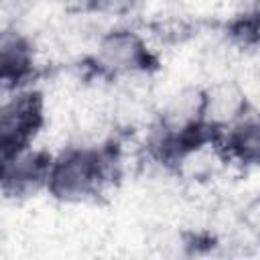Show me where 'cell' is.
<instances>
[{
    "label": "cell",
    "mask_w": 260,
    "mask_h": 260,
    "mask_svg": "<svg viewBox=\"0 0 260 260\" xmlns=\"http://www.w3.org/2000/svg\"><path fill=\"white\" fill-rule=\"evenodd\" d=\"M116 162L108 146H69L53 158L47 193L63 203L87 201L112 181Z\"/></svg>",
    "instance_id": "cell-1"
},
{
    "label": "cell",
    "mask_w": 260,
    "mask_h": 260,
    "mask_svg": "<svg viewBox=\"0 0 260 260\" xmlns=\"http://www.w3.org/2000/svg\"><path fill=\"white\" fill-rule=\"evenodd\" d=\"M91 67L110 79L148 75L156 69V55L146 41L132 28H110L104 32L93 49Z\"/></svg>",
    "instance_id": "cell-2"
},
{
    "label": "cell",
    "mask_w": 260,
    "mask_h": 260,
    "mask_svg": "<svg viewBox=\"0 0 260 260\" xmlns=\"http://www.w3.org/2000/svg\"><path fill=\"white\" fill-rule=\"evenodd\" d=\"M45 126V98L39 89L12 91L0 108V158L30 148Z\"/></svg>",
    "instance_id": "cell-3"
},
{
    "label": "cell",
    "mask_w": 260,
    "mask_h": 260,
    "mask_svg": "<svg viewBox=\"0 0 260 260\" xmlns=\"http://www.w3.org/2000/svg\"><path fill=\"white\" fill-rule=\"evenodd\" d=\"M55 154L43 148H24L2 158V193L6 199H26L39 191H47Z\"/></svg>",
    "instance_id": "cell-4"
},
{
    "label": "cell",
    "mask_w": 260,
    "mask_h": 260,
    "mask_svg": "<svg viewBox=\"0 0 260 260\" xmlns=\"http://www.w3.org/2000/svg\"><path fill=\"white\" fill-rule=\"evenodd\" d=\"M203 124L221 134L250 114L246 89L234 79H219L203 87Z\"/></svg>",
    "instance_id": "cell-5"
},
{
    "label": "cell",
    "mask_w": 260,
    "mask_h": 260,
    "mask_svg": "<svg viewBox=\"0 0 260 260\" xmlns=\"http://www.w3.org/2000/svg\"><path fill=\"white\" fill-rule=\"evenodd\" d=\"M35 47L16 30H6L0 43V79L4 91L22 89L24 81L32 75Z\"/></svg>",
    "instance_id": "cell-6"
},
{
    "label": "cell",
    "mask_w": 260,
    "mask_h": 260,
    "mask_svg": "<svg viewBox=\"0 0 260 260\" xmlns=\"http://www.w3.org/2000/svg\"><path fill=\"white\" fill-rule=\"evenodd\" d=\"M225 160L260 169V114H246L238 124L219 134Z\"/></svg>",
    "instance_id": "cell-7"
},
{
    "label": "cell",
    "mask_w": 260,
    "mask_h": 260,
    "mask_svg": "<svg viewBox=\"0 0 260 260\" xmlns=\"http://www.w3.org/2000/svg\"><path fill=\"white\" fill-rule=\"evenodd\" d=\"M83 6L91 12L104 14V16H124L130 14L138 0H81Z\"/></svg>",
    "instance_id": "cell-8"
},
{
    "label": "cell",
    "mask_w": 260,
    "mask_h": 260,
    "mask_svg": "<svg viewBox=\"0 0 260 260\" xmlns=\"http://www.w3.org/2000/svg\"><path fill=\"white\" fill-rule=\"evenodd\" d=\"M242 219H244V225L250 232L260 236V193L246 205V209L242 213Z\"/></svg>",
    "instance_id": "cell-9"
}]
</instances>
